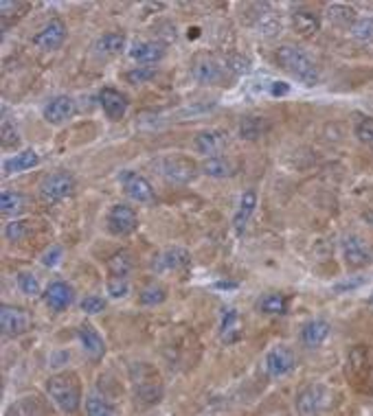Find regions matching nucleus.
<instances>
[{
	"label": "nucleus",
	"mask_w": 373,
	"mask_h": 416,
	"mask_svg": "<svg viewBox=\"0 0 373 416\" xmlns=\"http://www.w3.org/2000/svg\"><path fill=\"white\" fill-rule=\"evenodd\" d=\"M277 64L283 68L288 75H292L297 81L306 83V86H314L319 83V66L310 58V55L295 46V44H281L277 49Z\"/></svg>",
	"instance_id": "nucleus-1"
},
{
	"label": "nucleus",
	"mask_w": 373,
	"mask_h": 416,
	"mask_svg": "<svg viewBox=\"0 0 373 416\" xmlns=\"http://www.w3.org/2000/svg\"><path fill=\"white\" fill-rule=\"evenodd\" d=\"M47 392L64 414H75L81 406V385L73 372L53 374L47 381Z\"/></svg>",
	"instance_id": "nucleus-2"
},
{
	"label": "nucleus",
	"mask_w": 373,
	"mask_h": 416,
	"mask_svg": "<svg viewBox=\"0 0 373 416\" xmlns=\"http://www.w3.org/2000/svg\"><path fill=\"white\" fill-rule=\"evenodd\" d=\"M77 189V180L73 173L68 171H53L49 173L42 182H40V198L49 204L62 202L66 198H71Z\"/></svg>",
	"instance_id": "nucleus-3"
},
{
	"label": "nucleus",
	"mask_w": 373,
	"mask_h": 416,
	"mask_svg": "<svg viewBox=\"0 0 373 416\" xmlns=\"http://www.w3.org/2000/svg\"><path fill=\"white\" fill-rule=\"evenodd\" d=\"M106 224H108V230L117 234V237H128V234H132L139 228V215H136V211L128 204H115L110 208Z\"/></svg>",
	"instance_id": "nucleus-4"
},
{
	"label": "nucleus",
	"mask_w": 373,
	"mask_h": 416,
	"mask_svg": "<svg viewBox=\"0 0 373 416\" xmlns=\"http://www.w3.org/2000/svg\"><path fill=\"white\" fill-rule=\"evenodd\" d=\"M297 366V357L292 353V349H288V346L279 344L270 349L266 353V359H264V368H266V374L270 379H279V377H285L295 370Z\"/></svg>",
	"instance_id": "nucleus-5"
},
{
	"label": "nucleus",
	"mask_w": 373,
	"mask_h": 416,
	"mask_svg": "<svg viewBox=\"0 0 373 416\" xmlns=\"http://www.w3.org/2000/svg\"><path fill=\"white\" fill-rule=\"evenodd\" d=\"M325 404V388L321 383H308L295 399L297 416H321Z\"/></svg>",
	"instance_id": "nucleus-6"
},
{
	"label": "nucleus",
	"mask_w": 373,
	"mask_h": 416,
	"mask_svg": "<svg viewBox=\"0 0 373 416\" xmlns=\"http://www.w3.org/2000/svg\"><path fill=\"white\" fill-rule=\"evenodd\" d=\"M163 175L174 184H189L198 173V166L187 156H169L160 162Z\"/></svg>",
	"instance_id": "nucleus-7"
},
{
	"label": "nucleus",
	"mask_w": 373,
	"mask_h": 416,
	"mask_svg": "<svg viewBox=\"0 0 373 416\" xmlns=\"http://www.w3.org/2000/svg\"><path fill=\"white\" fill-rule=\"evenodd\" d=\"M29 327L31 318L22 307H16V304H3L0 307V329H3V336L18 338L29 331Z\"/></svg>",
	"instance_id": "nucleus-8"
},
{
	"label": "nucleus",
	"mask_w": 373,
	"mask_h": 416,
	"mask_svg": "<svg viewBox=\"0 0 373 416\" xmlns=\"http://www.w3.org/2000/svg\"><path fill=\"white\" fill-rule=\"evenodd\" d=\"M119 182L123 187V191H126V196L134 202L139 204H151L156 200L154 196V189H151V184L147 182V180L136 173V171H121L119 173Z\"/></svg>",
	"instance_id": "nucleus-9"
},
{
	"label": "nucleus",
	"mask_w": 373,
	"mask_h": 416,
	"mask_svg": "<svg viewBox=\"0 0 373 416\" xmlns=\"http://www.w3.org/2000/svg\"><path fill=\"white\" fill-rule=\"evenodd\" d=\"M66 24L60 18H51L42 29L33 35V44L42 51H58L66 42Z\"/></svg>",
	"instance_id": "nucleus-10"
},
{
	"label": "nucleus",
	"mask_w": 373,
	"mask_h": 416,
	"mask_svg": "<svg viewBox=\"0 0 373 416\" xmlns=\"http://www.w3.org/2000/svg\"><path fill=\"white\" fill-rule=\"evenodd\" d=\"M229 71L224 62H217L213 58H200L193 64V79L202 86H219L226 79Z\"/></svg>",
	"instance_id": "nucleus-11"
},
{
	"label": "nucleus",
	"mask_w": 373,
	"mask_h": 416,
	"mask_svg": "<svg viewBox=\"0 0 373 416\" xmlns=\"http://www.w3.org/2000/svg\"><path fill=\"white\" fill-rule=\"evenodd\" d=\"M342 254L349 268H365L373 261V250L358 234H347L342 239Z\"/></svg>",
	"instance_id": "nucleus-12"
},
{
	"label": "nucleus",
	"mask_w": 373,
	"mask_h": 416,
	"mask_svg": "<svg viewBox=\"0 0 373 416\" xmlns=\"http://www.w3.org/2000/svg\"><path fill=\"white\" fill-rule=\"evenodd\" d=\"M77 112V103L73 96L68 94H60V96H53V99L44 105V119L51 125H62L68 119H73Z\"/></svg>",
	"instance_id": "nucleus-13"
},
{
	"label": "nucleus",
	"mask_w": 373,
	"mask_h": 416,
	"mask_svg": "<svg viewBox=\"0 0 373 416\" xmlns=\"http://www.w3.org/2000/svg\"><path fill=\"white\" fill-rule=\"evenodd\" d=\"M191 266V254L185 248H169L165 250L163 254H158L151 263V270L154 272H181Z\"/></svg>",
	"instance_id": "nucleus-14"
},
{
	"label": "nucleus",
	"mask_w": 373,
	"mask_h": 416,
	"mask_svg": "<svg viewBox=\"0 0 373 416\" xmlns=\"http://www.w3.org/2000/svg\"><path fill=\"white\" fill-rule=\"evenodd\" d=\"M73 298H75L73 287L68 285V283H64V281L51 283V285L47 287V291H44V302H47V307H49L51 311H55V313L66 311V309L73 304Z\"/></svg>",
	"instance_id": "nucleus-15"
},
{
	"label": "nucleus",
	"mask_w": 373,
	"mask_h": 416,
	"mask_svg": "<svg viewBox=\"0 0 373 416\" xmlns=\"http://www.w3.org/2000/svg\"><path fill=\"white\" fill-rule=\"evenodd\" d=\"M99 105L110 121H121L128 112V96L115 88H103L99 92Z\"/></svg>",
	"instance_id": "nucleus-16"
},
{
	"label": "nucleus",
	"mask_w": 373,
	"mask_h": 416,
	"mask_svg": "<svg viewBox=\"0 0 373 416\" xmlns=\"http://www.w3.org/2000/svg\"><path fill=\"white\" fill-rule=\"evenodd\" d=\"M77 338L81 342V346H84V351L90 359H101L103 353H106V342L103 338L99 336V331H97L92 324H81L77 329Z\"/></svg>",
	"instance_id": "nucleus-17"
},
{
	"label": "nucleus",
	"mask_w": 373,
	"mask_h": 416,
	"mask_svg": "<svg viewBox=\"0 0 373 416\" xmlns=\"http://www.w3.org/2000/svg\"><path fill=\"white\" fill-rule=\"evenodd\" d=\"M130 58L139 64H156L165 58V46L154 40L134 42V46L130 49Z\"/></svg>",
	"instance_id": "nucleus-18"
},
{
	"label": "nucleus",
	"mask_w": 373,
	"mask_h": 416,
	"mask_svg": "<svg viewBox=\"0 0 373 416\" xmlns=\"http://www.w3.org/2000/svg\"><path fill=\"white\" fill-rule=\"evenodd\" d=\"M224 145H226V136L222 132H200L193 138V149L206 158L219 156V151H222Z\"/></svg>",
	"instance_id": "nucleus-19"
},
{
	"label": "nucleus",
	"mask_w": 373,
	"mask_h": 416,
	"mask_svg": "<svg viewBox=\"0 0 373 416\" xmlns=\"http://www.w3.org/2000/svg\"><path fill=\"white\" fill-rule=\"evenodd\" d=\"M242 336H244V324L240 313L235 309H224L222 322H219V340L224 344H235L242 340Z\"/></svg>",
	"instance_id": "nucleus-20"
},
{
	"label": "nucleus",
	"mask_w": 373,
	"mask_h": 416,
	"mask_svg": "<svg viewBox=\"0 0 373 416\" xmlns=\"http://www.w3.org/2000/svg\"><path fill=\"white\" fill-rule=\"evenodd\" d=\"M126 49V35L119 31H108L94 40L92 51L99 55V58H115V55L123 53Z\"/></svg>",
	"instance_id": "nucleus-21"
},
{
	"label": "nucleus",
	"mask_w": 373,
	"mask_h": 416,
	"mask_svg": "<svg viewBox=\"0 0 373 416\" xmlns=\"http://www.w3.org/2000/svg\"><path fill=\"white\" fill-rule=\"evenodd\" d=\"M134 395H136V401H141L145 406H151V404H158L160 397H163V383L158 379V374H151L149 379H136L134 381Z\"/></svg>",
	"instance_id": "nucleus-22"
},
{
	"label": "nucleus",
	"mask_w": 373,
	"mask_h": 416,
	"mask_svg": "<svg viewBox=\"0 0 373 416\" xmlns=\"http://www.w3.org/2000/svg\"><path fill=\"white\" fill-rule=\"evenodd\" d=\"M255 208H257V193L255 191H246L244 196L240 198L238 211H235V215H233V228H235V232H238V234H244L248 221H251V217L255 213Z\"/></svg>",
	"instance_id": "nucleus-23"
},
{
	"label": "nucleus",
	"mask_w": 373,
	"mask_h": 416,
	"mask_svg": "<svg viewBox=\"0 0 373 416\" xmlns=\"http://www.w3.org/2000/svg\"><path fill=\"white\" fill-rule=\"evenodd\" d=\"M329 322L327 320H312L308 324H303L301 329V344L308 346V349H316V346H321L327 336H329Z\"/></svg>",
	"instance_id": "nucleus-24"
},
{
	"label": "nucleus",
	"mask_w": 373,
	"mask_h": 416,
	"mask_svg": "<svg viewBox=\"0 0 373 416\" xmlns=\"http://www.w3.org/2000/svg\"><path fill=\"white\" fill-rule=\"evenodd\" d=\"M38 162H40L38 151L24 149V151H20V154L11 156V158H7V160L3 162V171H5L7 175H11V173H22V171L33 169V166H35Z\"/></svg>",
	"instance_id": "nucleus-25"
},
{
	"label": "nucleus",
	"mask_w": 373,
	"mask_h": 416,
	"mask_svg": "<svg viewBox=\"0 0 373 416\" xmlns=\"http://www.w3.org/2000/svg\"><path fill=\"white\" fill-rule=\"evenodd\" d=\"M292 22H295V29L306 37L321 31V16L310 9H297L292 13Z\"/></svg>",
	"instance_id": "nucleus-26"
},
{
	"label": "nucleus",
	"mask_w": 373,
	"mask_h": 416,
	"mask_svg": "<svg viewBox=\"0 0 373 416\" xmlns=\"http://www.w3.org/2000/svg\"><path fill=\"white\" fill-rule=\"evenodd\" d=\"M29 3H20V0H3L0 3V26L7 31L11 24H16L26 11H29Z\"/></svg>",
	"instance_id": "nucleus-27"
},
{
	"label": "nucleus",
	"mask_w": 373,
	"mask_h": 416,
	"mask_svg": "<svg viewBox=\"0 0 373 416\" xmlns=\"http://www.w3.org/2000/svg\"><path fill=\"white\" fill-rule=\"evenodd\" d=\"M288 296L285 294H279V291H272V294H266L261 296L259 302H257V309L261 313H268V315H283L288 313Z\"/></svg>",
	"instance_id": "nucleus-28"
},
{
	"label": "nucleus",
	"mask_w": 373,
	"mask_h": 416,
	"mask_svg": "<svg viewBox=\"0 0 373 416\" xmlns=\"http://www.w3.org/2000/svg\"><path fill=\"white\" fill-rule=\"evenodd\" d=\"M134 268V259L128 250H121V252H115L108 259V272L110 276H117V279H128L130 272Z\"/></svg>",
	"instance_id": "nucleus-29"
},
{
	"label": "nucleus",
	"mask_w": 373,
	"mask_h": 416,
	"mask_svg": "<svg viewBox=\"0 0 373 416\" xmlns=\"http://www.w3.org/2000/svg\"><path fill=\"white\" fill-rule=\"evenodd\" d=\"M202 173L209 175V177H231L235 173V166L229 158L224 156H213V158H206L202 162Z\"/></svg>",
	"instance_id": "nucleus-30"
},
{
	"label": "nucleus",
	"mask_w": 373,
	"mask_h": 416,
	"mask_svg": "<svg viewBox=\"0 0 373 416\" xmlns=\"http://www.w3.org/2000/svg\"><path fill=\"white\" fill-rule=\"evenodd\" d=\"M327 20L331 24H338V26H354L358 16H356L354 7L342 5V3H334V5L327 7Z\"/></svg>",
	"instance_id": "nucleus-31"
},
{
	"label": "nucleus",
	"mask_w": 373,
	"mask_h": 416,
	"mask_svg": "<svg viewBox=\"0 0 373 416\" xmlns=\"http://www.w3.org/2000/svg\"><path fill=\"white\" fill-rule=\"evenodd\" d=\"M266 132H268V121L261 116H246L240 123V136L246 138V141H257Z\"/></svg>",
	"instance_id": "nucleus-32"
},
{
	"label": "nucleus",
	"mask_w": 373,
	"mask_h": 416,
	"mask_svg": "<svg viewBox=\"0 0 373 416\" xmlns=\"http://www.w3.org/2000/svg\"><path fill=\"white\" fill-rule=\"evenodd\" d=\"M24 206H26V198L18 191H5L3 196H0V211H3V215H7V217L22 213Z\"/></svg>",
	"instance_id": "nucleus-33"
},
{
	"label": "nucleus",
	"mask_w": 373,
	"mask_h": 416,
	"mask_svg": "<svg viewBox=\"0 0 373 416\" xmlns=\"http://www.w3.org/2000/svg\"><path fill=\"white\" fill-rule=\"evenodd\" d=\"M86 416H115V406L99 395L86 397Z\"/></svg>",
	"instance_id": "nucleus-34"
},
{
	"label": "nucleus",
	"mask_w": 373,
	"mask_h": 416,
	"mask_svg": "<svg viewBox=\"0 0 373 416\" xmlns=\"http://www.w3.org/2000/svg\"><path fill=\"white\" fill-rule=\"evenodd\" d=\"M165 298H167V289L158 283L147 285L139 294V302L143 304V307H156V304L165 302Z\"/></svg>",
	"instance_id": "nucleus-35"
},
{
	"label": "nucleus",
	"mask_w": 373,
	"mask_h": 416,
	"mask_svg": "<svg viewBox=\"0 0 373 416\" xmlns=\"http://www.w3.org/2000/svg\"><path fill=\"white\" fill-rule=\"evenodd\" d=\"M351 35L358 42H373V18H358L351 26Z\"/></svg>",
	"instance_id": "nucleus-36"
},
{
	"label": "nucleus",
	"mask_w": 373,
	"mask_h": 416,
	"mask_svg": "<svg viewBox=\"0 0 373 416\" xmlns=\"http://www.w3.org/2000/svg\"><path fill=\"white\" fill-rule=\"evenodd\" d=\"M156 77V68L151 66H136L132 71L126 73V81L132 83V86H139V83H147Z\"/></svg>",
	"instance_id": "nucleus-37"
},
{
	"label": "nucleus",
	"mask_w": 373,
	"mask_h": 416,
	"mask_svg": "<svg viewBox=\"0 0 373 416\" xmlns=\"http://www.w3.org/2000/svg\"><path fill=\"white\" fill-rule=\"evenodd\" d=\"M18 287L26 296H40V281L31 272H20L18 274Z\"/></svg>",
	"instance_id": "nucleus-38"
},
{
	"label": "nucleus",
	"mask_w": 373,
	"mask_h": 416,
	"mask_svg": "<svg viewBox=\"0 0 373 416\" xmlns=\"http://www.w3.org/2000/svg\"><path fill=\"white\" fill-rule=\"evenodd\" d=\"M279 26H281V24H279L277 20H274L272 11L261 13V16L257 18V22H255V29H257L259 33H264V35H272V33H277Z\"/></svg>",
	"instance_id": "nucleus-39"
},
{
	"label": "nucleus",
	"mask_w": 373,
	"mask_h": 416,
	"mask_svg": "<svg viewBox=\"0 0 373 416\" xmlns=\"http://www.w3.org/2000/svg\"><path fill=\"white\" fill-rule=\"evenodd\" d=\"M224 66H226V71L233 73V75H242V73L251 71V62H248L246 58H242V55H229V58H224Z\"/></svg>",
	"instance_id": "nucleus-40"
},
{
	"label": "nucleus",
	"mask_w": 373,
	"mask_h": 416,
	"mask_svg": "<svg viewBox=\"0 0 373 416\" xmlns=\"http://www.w3.org/2000/svg\"><path fill=\"white\" fill-rule=\"evenodd\" d=\"M108 294L113 298H123L130 294V281L128 279H117V276H110L108 279Z\"/></svg>",
	"instance_id": "nucleus-41"
},
{
	"label": "nucleus",
	"mask_w": 373,
	"mask_h": 416,
	"mask_svg": "<svg viewBox=\"0 0 373 416\" xmlns=\"http://www.w3.org/2000/svg\"><path fill=\"white\" fill-rule=\"evenodd\" d=\"M79 307H81V311L88 313V315H97V313H101L106 309V300L101 296H86L84 300H81Z\"/></svg>",
	"instance_id": "nucleus-42"
},
{
	"label": "nucleus",
	"mask_w": 373,
	"mask_h": 416,
	"mask_svg": "<svg viewBox=\"0 0 373 416\" xmlns=\"http://www.w3.org/2000/svg\"><path fill=\"white\" fill-rule=\"evenodd\" d=\"M356 136L360 138V143L373 149V119H365L363 123H358Z\"/></svg>",
	"instance_id": "nucleus-43"
},
{
	"label": "nucleus",
	"mask_w": 373,
	"mask_h": 416,
	"mask_svg": "<svg viewBox=\"0 0 373 416\" xmlns=\"http://www.w3.org/2000/svg\"><path fill=\"white\" fill-rule=\"evenodd\" d=\"M5 237L9 241H22L26 237V221H11V224H7Z\"/></svg>",
	"instance_id": "nucleus-44"
},
{
	"label": "nucleus",
	"mask_w": 373,
	"mask_h": 416,
	"mask_svg": "<svg viewBox=\"0 0 373 416\" xmlns=\"http://www.w3.org/2000/svg\"><path fill=\"white\" fill-rule=\"evenodd\" d=\"M20 143V134L18 130L13 128L9 121H3V147L9 149V147H16Z\"/></svg>",
	"instance_id": "nucleus-45"
},
{
	"label": "nucleus",
	"mask_w": 373,
	"mask_h": 416,
	"mask_svg": "<svg viewBox=\"0 0 373 416\" xmlns=\"http://www.w3.org/2000/svg\"><path fill=\"white\" fill-rule=\"evenodd\" d=\"M60 259H62V248L60 245H51L47 252L42 254V266H47V268H55L60 263Z\"/></svg>",
	"instance_id": "nucleus-46"
},
{
	"label": "nucleus",
	"mask_w": 373,
	"mask_h": 416,
	"mask_svg": "<svg viewBox=\"0 0 373 416\" xmlns=\"http://www.w3.org/2000/svg\"><path fill=\"white\" fill-rule=\"evenodd\" d=\"M365 362H367V351L363 349V346H356V349L349 353V364H351V368L358 370Z\"/></svg>",
	"instance_id": "nucleus-47"
},
{
	"label": "nucleus",
	"mask_w": 373,
	"mask_h": 416,
	"mask_svg": "<svg viewBox=\"0 0 373 416\" xmlns=\"http://www.w3.org/2000/svg\"><path fill=\"white\" fill-rule=\"evenodd\" d=\"M365 283V279H354V281H345V283H338V285H334V291L336 294H345V291H354V289H358Z\"/></svg>",
	"instance_id": "nucleus-48"
},
{
	"label": "nucleus",
	"mask_w": 373,
	"mask_h": 416,
	"mask_svg": "<svg viewBox=\"0 0 373 416\" xmlns=\"http://www.w3.org/2000/svg\"><path fill=\"white\" fill-rule=\"evenodd\" d=\"M288 92H290L288 83H283V81H272V83H270V94H272V96H283V94H288Z\"/></svg>",
	"instance_id": "nucleus-49"
},
{
	"label": "nucleus",
	"mask_w": 373,
	"mask_h": 416,
	"mask_svg": "<svg viewBox=\"0 0 373 416\" xmlns=\"http://www.w3.org/2000/svg\"><path fill=\"white\" fill-rule=\"evenodd\" d=\"M215 287H219V289H235V287H238V283H231V281H222V283H217Z\"/></svg>",
	"instance_id": "nucleus-50"
},
{
	"label": "nucleus",
	"mask_w": 373,
	"mask_h": 416,
	"mask_svg": "<svg viewBox=\"0 0 373 416\" xmlns=\"http://www.w3.org/2000/svg\"><path fill=\"white\" fill-rule=\"evenodd\" d=\"M363 219L367 221V224H369V226H373V211H367V213L363 215Z\"/></svg>",
	"instance_id": "nucleus-51"
},
{
	"label": "nucleus",
	"mask_w": 373,
	"mask_h": 416,
	"mask_svg": "<svg viewBox=\"0 0 373 416\" xmlns=\"http://www.w3.org/2000/svg\"><path fill=\"white\" fill-rule=\"evenodd\" d=\"M367 304H369V307H373V294L369 296V300H367Z\"/></svg>",
	"instance_id": "nucleus-52"
}]
</instances>
